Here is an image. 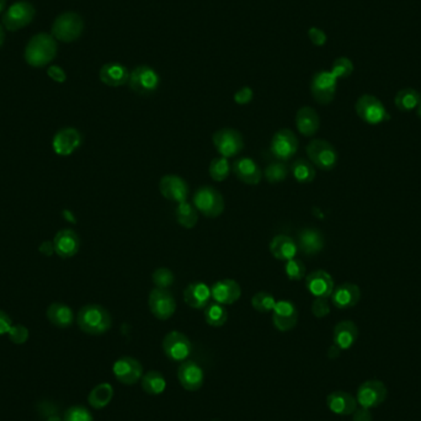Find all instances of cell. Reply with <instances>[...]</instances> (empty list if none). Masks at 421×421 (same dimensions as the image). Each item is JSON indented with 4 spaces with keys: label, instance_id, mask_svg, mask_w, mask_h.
<instances>
[{
    "label": "cell",
    "instance_id": "1",
    "mask_svg": "<svg viewBox=\"0 0 421 421\" xmlns=\"http://www.w3.org/2000/svg\"><path fill=\"white\" fill-rule=\"evenodd\" d=\"M58 52L57 40L49 34H38L31 38L25 49L26 63L35 68H43L56 58Z\"/></svg>",
    "mask_w": 421,
    "mask_h": 421
},
{
    "label": "cell",
    "instance_id": "2",
    "mask_svg": "<svg viewBox=\"0 0 421 421\" xmlns=\"http://www.w3.org/2000/svg\"><path fill=\"white\" fill-rule=\"evenodd\" d=\"M77 323L80 330L89 335H103L112 326V318L106 308L99 304H86L79 311Z\"/></svg>",
    "mask_w": 421,
    "mask_h": 421
},
{
    "label": "cell",
    "instance_id": "3",
    "mask_svg": "<svg viewBox=\"0 0 421 421\" xmlns=\"http://www.w3.org/2000/svg\"><path fill=\"white\" fill-rule=\"evenodd\" d=\"M84 30L83 19L77 12H63L52 25L51 35L60 43H73L82 36Z\"/></svg>",
    "mask_w": 421,
    "mask_h": 421
},
{
    "label": "cell",
    "instance_id": "4",
    "mask_svg": "<svg viewBox=\"0 0 421 421\" xmlns=\"http://www.w3.org/2000/svg\"><path fill=\"white\" fill-rule=\"evenodd\" d=\"M35 15H36L35 6L26 0H20L9 6V9H6L1 21L6 30L15 32L31 24L32 20L35 19Z\"/></svg>",
    "mask_w": 421,
    "mask_h": 421
},
{
    "label": "cell",
    "instance_id": "5",
    "mask_svg": "<svg viewBox=\"0 0 421 421\" xmlns=\"http://www.w3.org/2000/svg\"><path fill=\"white\" fill-rule=\"evenodd\" d=\"M193 206L204 216L216 218L224 210V199L215 187H202L193 195Z\"/></svg>",
    "mask_w": 421,
    "mask_h": 421
},
{
    "label": "cell",
    "instance_id": "6",
    "mask_svg": "<svg viewBox=\"0 0 421 421\" xmlns=\"http://www.w3.org/2000/svg\"><path fill=\"white\" fill-rule=\"evenodd\" d=\"M311 163L323 171H330L337 167V153L334 145L325 139H314L306 148Z\"/></svg>",
    "mask_w": 421,
    "mask_h": 421
},
{
    "label": "cell",
    "instance_id": "7",
    "mask_svg": "<svg viewBox=\"0 0 421 421\" xmlns=\"http://www.w3.org/2000/svg\"><path fill=\"white\" fill-rule=\"evenodd\" d=\"M355 110L357 116L368 125H379L389 120V115L387 112L385 105L378 97L370 94H365L357 99Z\"/></svg>",
    "mask_w": 421,
    "mask_h": 421
},
{
    "label": "cell",
    "instance_id": "8",
    "mask_svg": "<svg viewBox=\"0 0 421 421\" xmlns=\"http://www.w3.org/2000/svg\"><path fill=\"white\" fill-rule=\"evenodd\" d=\"M159 84H160V78L152 67L139 66L134 68L132 73H130L128 85L131 91L143 97L151 95L157 91Z\"/></svg>",
    "mask_w": 421,
    "mask_h": 421
},
{
    "label": "cell",
    "instance_id": "9",
    "mask_svg": "<svg viewBox=\"0 0 421 421\" xmlns=\"http://www.w3.org/2000/svg\"><path fill=\"white\" fill-rule=\"evenodd\" d=\"M213 145L221 157L233 158L238 156L244 148V139L239 131L234 128H222L215 132Z\"/></svg>",
    "mask_w": 421,
    "mask_h": 421
},
{
    "label": "cell",
    "instance_id": "10",
    "mask_svg": "<svg viewBox=\"0 0 421 421\" xmlns=\"http://www.w3.org/2000/svg\"><path fill=\"white\" fill-rule=\"evenodd\" d=\"M163 351L169 360L184 362L193 351V345L189 337L180 331H170L163 339Z\"/></svg>",
    "mask_w": 421,
    "mask_h": 421
},
{
    "label": "cell",
    "instance_id": "11",
    "mask_svg": "<svg viewBox=\"0 0 421 421\" xmlns=\"http://www.w3.org/2000/svg\"><path fill=\"white\" fill-rule=\"evenodd\" d=\"M385 398H387V387L378 379H368L366 382H363L359 387L356 394L357 404L366 409L377 408L385 402Z\"/></svg>",
    "mask_w": 421,
    "mask_h": 421
},
{
    "label": "cell",
    "instance_id": "12",
    "mask_svg": "<svg viewBox=\"0 0 421 421\" xmlns=\"http://www.w3.org/2000/svg\"><path fill=\"white\" fill-rule=\"evenodd\" d=\"M337 79L333 73L318 72L314 75L311 83V91L314 100L320 105L330 104L337 94Z\"/></svg>",
    "mask_w": 421,
    "mask_h": 421
},
{
    "label": "cell",
    "instance_id": "13",
    "mask_svg": "<svg viewBox=\"0 0 421 421\" xmlns=\"http://www.w3.org/2000/svg\"><path fill=\"white\" fill-rule=\"evenodd\" d=\"M148 306L151 313L159 320H168L176 311L174 296L168 289L158 287L152 289L148 297Z\"/></svg>",
    "mask_w": 421,
    "mask_h": 421
},
{
    "label": "cell",
    "instance_id": "14",
    "mask_svg": "<svg viewBox=\"0 0 421 421\" xmlns=\"http://www.w3.org/2000/svg\"><path fill=\"white\" fill-rule=\"evenodd\" d=\"M270 151L277 160H289L298 151L297 136L287 128L277 131L271 141Z\"/></svg>",
    "mask_w": 421,
    "mask_h": 421
},
{
    "label": "cell",
    "instance_id": "15",
    "mask_svg": "<svg viewBox=\"0 0 421 421\" xmlns=\"http://www.w3.org/2000/svg\"><path fill=\"white\" fill-rule=\"evenodd\" d=\"M115 378L120 383L126 385H133L139 383L143 377V366L142 363L131 356L120 357L117 361H115L112 366Z\"/></svg>",
    "mask_w": 421,
    "mask_h": 421
},
{
    "label": "cell",
    "instance_id": "16",
    "mask_svg": "<svg viewBox=\"0 0 421 421\" xmlns=\"http://www.w3.org/2000/svg\"><path fill=\"white\" fill-rule=\"evenodd\" d=\"M159 191L163 197L176 204L185 202L189 197V185L178 175H165L159 181Z\"/></svg>",
    "mask_w": 421,
    "mask_h": 421
},
{
    "label": "cell",
    "instance_id": "17",
    "mask_svg": "<svg viewBox=\"0 0 421 421\" xmlns=\"http://www.w3.org/2000/svg\"><path fill=\"white\" fill-rule=\"evenodd\" d=\"M178 379L184 389L196 392L204 385L205 373L199 363L195 361H184L181 362L178 368Z\"/></svg>",
    "mask_w": 421,
    "mask_h": 421
},
{
    "label": "cell",
    "instance_id": "18",
    "mask_svg": "<svg viewBox=\"0 0 421 421\" xmlns=\"http://www.w3.org/2000/svg\"><path fill=\"white\" fill-rule=\"evenodd\" d=\"M272 322L277 330H292L298 322V311L289 301H278L272 311Z\"/></svg>",
    "mask_w": 421,
    "mask_h": 421
},
{
    "label": "cell",
    "instance_id": "19",
    "mask_svg": "<svg viewBox=\"0 0 421 421\" xmlns=\"http://www.w3.org/2000/svg\"><path fill=\"white\" fill-rule=\"evenodd\" d=\"M82 141V134L78 130L72 127L62 128L54 134L53 151L63 157L71 156L80 147Z\"/></svg>",
    "mask_w": 421,
    "mask_h": 421
},
{
    "label": "cell",
    "instance_id": "20",
    "mask_svg": "<svg viewBox=\"0 0 421 421\" xmlns=\"http://www.w3.org/2000/svg\"><path fill=\"white\" fill-rule=\"evenodd\" d=\"M210 296L213 301L223 306L233 304L241 298V285L230 278L219 280L210 287Z\"/></svg>",
    "mask_w": 421,
    "mask_h": 421
},
{
    "label": "cell",
    "instance_id": "21",
    "mask_svg": "<svg viewBox=\"0 0 421 421\" xmlns=\"http://www.w3.org/2000/svg\"><path fill=\"white\" fill-rule=\"evenodd\" d=\"M306 287L315 298H329L334 291V280L329 272L315 270L306 277Z\"/></svg>",
    "mask_w": 421,
    "mask_h": 421
},
{
    "label": "cell",
    "instance_id": "22",
    "mask_svg": "<svg viewBox=\"0 0 421 421\" xmlns=\"http://www.w3.org/2000/svg\"><path fill=\"white\" fill-rule=\"evenodd\" d=\"M80 239L72 229H62L54 235L53 250L62 259H69L78 253Z\"/></svg>",
    "mask_w": 421,
    "mask_h": 421
},
{
    "label": "cell",
    "instance_id": "23",
    "mask_svg": "<svg viewBox=\"0 0 421 421\" xmlns=\"http://www.w3.org/2000/svg\"><path fill=\"white\" fill-rule=\"evenodd\" d=\"M331 302L337 309H349L355 307L361 298V289L355 283L345 282L331 293Z\"/></svg>",
    "mask_w": 421,
    "mask_h": 421
},
{
    "label": "cell",
    "instance_id": "24",
    "mask_svg": "<svg viewBox=\"0 0 421 421\" xmlns=\"http://www.w3.org/2000/svg\"><path fill=\"white\" fill-rule=\"evenodd\" d=\"M232 170L238 180L247 185H258L263 178V171L258 163L250 158L237 159L232 165Z\"/></svg>",
    "mask_w": 421,
    "mask_h": 421
},
{
    "label": "cell",
    "instance_id": "25",
    "mask_svg": "<svg viewBox=\"0 0 421 421\" xmlns=\"http://www.w3.org/2000/svg\"><path fill=\"white\" fill-rule=\"evenodd\" d=\"M325 241L323 234L318 229H302L297 237V245L298 250L304 255L312 256L320 253L324 248Z\"/></svg>",
    "mask_w": 421,
    "mask_h": 421
},
{
    "label": "cell",
    "instance_id": "26",
    "mask_svg": "<svg viewBox=\"0 0 421 421\" xmlns=\"http://www.w3.org/2000/svg\"><path fill=\"white\" fill-rule=\"evenodd\" d=\"M326 405L337 416H352L357 409V400L348 392L337 391L326 397Z\"/></svg>",
    "mask_w": 421,
    "mask_h": 421
},
{
    "label": "cell",
    "instance_id": "27",
    "mask_svg": "<svg viewBox=\"0 0 421 421\" xmlns=\"http://www.w3.org/2000/svg\"><path fill=\"white\" fill-rule=\"evenodd\" d=\"M359 337V328L351 320H343L337 323L333 333L334 345L340 350H349L354 346Z\"/></svg>",
    "mask_w": 421,
    "mask_h": 421
},
{
    "label": "cell",
    "instance_id": "28",
    "mask_svg": "<svg viewBox=\"0 0 421 421\" xmlns=\"http://www.w3.org/2000/svg\"><path fill=\"white\" fill-rule=\"evenodd\" d=\"M210 298V287L204 282L190 283L184 291V300L193 309H205Z\"/></svg>",
    "mask_w": 421,
    "mask_h": 421
},
{
    "label": "cell",
    "instance_id": "29",
    "mask_svg": "<svg viewBox=\"0 0 421 421\" xmlns=\"http://www.w3.org/2000/svg\"><path fill=\"white\" fill-rule=\"evenodd\" d=\"M296 126L304 137H312L318 132L320 117L313 108L304 106L300 108L296 115Z\"/></svg>",
    "mask_w": 421,
    "mask_h": 421
},
{
    "label": "cell",
    "instance_id": "30",
    "mask_svg": "<svg viewBox=\"0 0 421 421\" xmlns=\"http://www.w3.org/2000/svg\"><path fill=\"white\" fill-rule=\"evenodd\" d=\"M270 252L275 259L289 261L296 258L298 253L297 241L289 235H276L270 243Z\"/></svg>",
    "mask_w": 421,
    "mask_h": 421
},
{
    "label": "cell",
    "instance_id": "31",
    "mask_svg": "<svg viewBox=\"0 0 421 421\" xmlns=\"http://www.w3.org/2000/svg\"><path fill=\"white\" fill-rule=\"evenodd\" d=\"M99 77H100V80L103 82L104 84L112 86V88H117V86H122V85L128 83L130 72H128L126 67L122 66L120 63L112 62V63H108V64L101 67Z\"/></svg>",
    "mask_w": 421,
    "mask_h": 421
},
{
    "label": "cell",
    "instance_id": "32",
    "mask_svg": "<svg viewBox=\"0 0 421 421\" xmlns=\"http://www.w3.org/2000/svg\"><path fill=\"white\" fill-rule=\"evenodd\" d=\"M47 319L51 324H53L57 328L60 329H66L69 328L74 322V313H73L71 307H68L67 304L63 303H52L46 312Z\"/></svg>",
    "mask_w": 421,
    "mask_h": 421
},
{
    "label": "cell",
    "instance_id": "33",
    "mask_svg": "<svg viewBox=\"0 0 421 421\" xmlns=\"http://www.w3.org/2000/svg\"><path fill=\"white\" fill-rule=\"evenodd\" d=\"M114 398V388L110 383H100L91 389L88 396V403L94 409H104Z\"/></svg>",
    "mask_w": 421,
    "mask_h": 421
},
{
    "label": "cell",
    "instance_id": "34",
    "mask_svg": "<svg viewBox=\"0 0 421 421\" xmlns=\"http://www.w3.org/2000/svg\"><path fill=\"white\" fill-rule=\"evenodd\" d=\"M142 389L149 396H159L167 388V379L159 371H149L145 373L141 379Z\"/></svg>",
    "mask_w": 421,
    "mask_h": 421
},
{
    "label": "cell",
    "instance_id": "35",
    "mask_svg": "<svg viewBox=\"0 0 421 421\" xmlns=\"http://www.w3.org/2000/svg\"><path fill=\"white\" fill-rule=\"evenodd\" d=\"M420 101V93L413 88H405L397 93L394 97V104L399 111L410 112L418 108Z\"/></svg>",
    "mask_w": 421,
    "mask_h": 421
},
{
    "label": "cell",
    "instance_id": "36",
    "mask_svg": "<svg viewBox=\"0 0 421 421\" xmlns=\"http://www.w3.org/2000/svg\"><path fill=\"white\" fill-rule=\"evenodd\" d=\"M176 221L184 228H193L199 221V210L189 202H181L176 207Z\"/></svg>",
    "mask_w": 421,
    "mask_h": 421
},
{
    "label": "cell",
    "instance_id": "37",
    "mask_svg": "<svg viewBox=\"0 0 421 421\" xmlns=\"http://www.w3.org/2000/svg\"><path fill=\"white\" fill-rule=\"evenodd\" d=\"M291 173L296 180L301 184H309L315 179L313 164L306 159H297L291 167Z\"/></svg>",
    "mask_w": 421,
    "mask_h": 421
},
{
    "label": "cell",
    "instance_id": "38",
    "mask_svg": "<svg viewBox=\"0 0 421 421\" xmlns=\"http://www.w3.org/2000/svg\"><path fill=\"white\" fill-rule=\"evenodd\" d=\"M205 319L207 324L219 328L226 324L228 319V312L223 304H219L217 302H210L208 306L205 308Z\"/></svg>",
    "mask_w": 421,
    "mask_h": 421
},
{
    "label": "cell",
    "instance_id": "39",
    "mask_svg": "<svg viewBox=\"0 0 421 421\" xmlns=\"http://www.w3.org/2000/svg\"><path fill=\"white\" fill-rule=\"evenodd\" d=\"M230 174V164L228 158H215L210 164V176L212 180L221 182L228 178Z\"/></svg>",
    "mask_w": 421,
    "mask_h": 421
},
{
    "label": "cell",
    "instance_id": "40",
    "mask_svg": "<svg viewBox=\"0 0 421 421\" xmlns=\"http://www.w3.org/2000/svg\"><path fill=\"white\" fill-rule=\"evenodd\" d=\"M265 178L270 184H278L286 180L289 175V168L283 162H274L269 164L265 169Z\"/></svg>",
    "mask_w": 421,
    "mask_h": 421
},
{
    "label": "cell",
    "instance_id": "41",
    "mask_svg": "<svg viewBox=\"0 0 421 421\" xmlns=\"http://www.w3.org/2000/svg\"><path fill=\"white\" fill-rule=\"evenodd\" d=\"M276 303L275 297L269 292H265V291L258 292L252 298V306L255 311H258L260 313H270L274 311Z\"/></svg>",
    "mask_w": 421,
    "mask_h": 421
},
{
    "label": "cell",
    "instance_id": "42",
    "mask_svg": "<svg viewBox=\"0 0 421 421\" xmlns=\"http://www.w3.org/2000/svg\"><path fill=\"white\" fill-rule=\"evenodd\" d=\"M330 72L337 80L349 78L350 75L354 73V63L348 57H339L334 60Z\"/></svg>",
    "mask_w": 421,
    "mask_h": 421
},
{
    "label": "cell",
    "instance_id": "43",
    "mask_svg": "<svg viewBox=\"0 0 421 421\" xmlns=\"http://www.w3.org/2000/svg\"><path fill=\"white\" fill-rule=\"evenodd\" d=\"M285 271L291 281H301L306 276V266L301 260L296 258L286 261Z\"/></svg>",
    "mask_w": 421,
    "mask_h": 421
},
{
    "label": "cell",
    "instance_id": "44",
    "mask_svg": "<svg viewBox=\"0 0 421 421\" xmlns=\"http://www.w3.org/2000/svg\"><path fill=\"white\" fill-rule=\"evenodd\" d=\"M152 278L158 289H168L175 281L174 274L168 267H159L153 272Z\"/></svg>",
    "mask_w": 421,
    "mask_h": 421
},
{
    "label": "cell",
    "instance_id": "45",
    "mask_svg": "<svg viewBox=\"0 0 421 421\" xmlns=\"http://www.w3.org/2000/svg\"><path fill=\"white\" fill-rule=\"evenodd\" d=\"M63 421H94L91 411L82 405H74L66 410Z\"/></svg>",
    "mask_w": 421,
    "mask_h": 421
},
{
    "label": "cell",
    "instance_id": "46",
    "mask_svg": "<svg viewBox=\"0 0 421 421\" xmlns=\"http://www.w3.org/2000/svg\"><path fill=\"white\" fill-rule=\"evenodd\" d=\"M8 335H9V339H10V341H12V344L23 345V344L27 341L30 333H29V329H27L26 326L18 324L12 325V329L8 333Z\"/></svg>",
    "mask_w": 421,
    "mask_h": 421
},
{
    "label": "cell",
    "instance_id": "47",
    "mask_svg": "<svg viewBox=\"0 0 421 421\" xmlns=\"http://www.w3.org/2000/svg\"><path fill=\"white\" fill-rule=\"evenodd\" d=\"M312 313L319 319L325 318L330 313V304L328 298H315L312 303Z\"/></svg>",
    "mask_w": 421,
    "mask_h": 421
},
{
    "label": "cell",
    "instance_id": "48",
    "mask_svg": "<svg viewBox=\"0 0 421 421\" xmlns=\"http://www.w3.org/2000/svg\"><path fill=\"white\" fill-rule=\"evenodd\" d=\"M254 93L249 86L241 88V91H237L234 95L235 103L238 105H247L253 100Z\"/></svg>",
    "mask_w": 421,
    "mask_h": 421
},
{
    "label": "cell",
    "instance_id": "49",
    "mask_svg": "<svg viewBox=\"0 0 421 421\" xmlns=\"http://www.w3.org/2000/svg\"><path fill=\"white\" fill-rule=\"evenodd\" d=\"M308 36L315 46H323L326 43V35L323 30L318 27H311L308 31Z\"/></svg>",
    "mask_w": 421,
    "mask_h": 421
},
{
    "label": "cell",
    "instance_id": "50",
    "mask_svg": "<svg viewBox=\"0 0 421 421\" xmlns=\"http://www.w3.org/2000/svg\"><path fill=\"white\" fill-rule=\"evenodd\" d=\"M49 78L57 83H64L67 80V74L60 66H51L47 69Z\"/></svg>",
    "mask_w": 421,
    "mask_h": 421
},
{
    "label": "cell",
    "instance_id": "51",
    "mask_svg": "<svg viewBox=\"0 0 421 421\" xmlns=\"http://www.w3.org/2000/svg\"><path fill=\"white\" fill-rule=\"evenodd\" d=\"M12 318L3 311H0V337L5 335L12 329Z\"/></svg>",
    "mask_w": 421,
    "mask_h": 421
},
{
    "label": "cell",
    "instance_id": "52",
    "mask_svg": "<svg viewBox=\"0 0 421 421\" xmlns=\"http://www.w3.org/2000/svg\"><path fill=\"white\" fill-rule=\"evenodd\" d=\"M373 416L371 414V410L366 409V408H357V409L352 413V420L354 421H372Z\"/></svg>",
    "mask_w": 421,
    "mask_h": 421
},
{
    "label": "cell",
    "instance_id": "53",
    "mask_svg": "<svg viewBox=\"0 0 421 421\" xmlns=\"http://www.w3.org/2000/svg\"><path fill=\"white\" fill-rule=\"evenodd\" d=\"M340 351H341V350L339 349L337 345H333L330 349H329V351H328V356H329L330 359H337V357H339V355H340Z\"/></svg>",
    "mask_w": 421,
    "mask_h": 421
},
{
    "label": "cell",
    "instance_id": "54",
    "mask_svg": "<svg viewBox=\"0 0 421 421\" xmlns=\"http://www.w3.org/2000/svg\"><path fill=\"white\" fill-rule=\"evenodd\" d=\"M5 41V32H4V29H3V26L0 25V47L3 46V43Z\"/></svg>",
    "mask_w": 421,
    "mask_h": 421
},
{
    "label": "cell",
    "instance_id": "55",
    "mask_svg": "<svg viewBox=\"0 0 421 421\" xmlns=\"http://www.w3.org/2000/svg\"><path fill=\"white\" fill-rule=\"evenodd\" d=\"M46 421H63V419L60 418V416L53 414V416H49V419H47Z\"/></svg>",
    "mask_w": 421,
    "mask_h": 421
},
{
    "label": "cell",
    "instance_id": "56",
    "mask_svg": "<svg viewBox=\"0 0 421 421\" xmlns=\"http://www.w3.org/2000/svg\"><path fill=\"white\" fill-rule=\"evenodd\" d=\"M6 8V0H0V14L4 12V9Z\"/></svg>",
    "mask_w": 421,
    "mask_h": 421
},
{
    "label": "cell",
    "instance_id": "57",
    "mask_svg": "<svg viewBox=\"0 0 421 421\" xmlns=\"http://www.w3.org/2000/svg\"><path fill=\"white\" fill-rule=\"evenodd\" d=\"M418 116H419V119L421 120V94H420V101H419V105H418Z\"/></svg>",
    "mask_w": 421,
    "mask_h": 421
}]
</instances>
